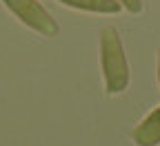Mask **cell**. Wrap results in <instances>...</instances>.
<instances>
[{"instance_id": "obj_1", "label": "cell", "mask_w": 160, "mask_h": 146, "mask_svg": "<svg viewBox=\"0 0 160 146\" xmlns=\"http://www.w3.org/2000/svg\"><path fill=\"white\" fill-rule=\"evenodd\" d=\"M100 69H102L105 91L109 95H118L129 87V60L122 38L113 27H105L100 31Z\"/></svg>"}, {"instance_id": "obj_2", "label": "cell", "mask_w": 160, "mask_h": 146, "mask_svg": "<svg viewBox=\"0 0 160 146\" xmlns=\"http://www.w3.org/2000/svg\"><path fill=\"white\" fill-rule=\"evenodd\" d=\"M2 5L22 22L25 27L38 31L40 35L56 38L60 33V25L56 18L42 7L40 0H2Z\"/></svg>"}, {"instance_id": "obj_3", "label": "cell", "mask_w": 160, "mask_h": 146, "mask_svg": "<svg viewBox=\"0 0 160 146\" xmlns=\"http://www.w3.org/2000/svg\"><path fill=\"white\" fill-rule=\"evenodd\" d=\"M136 146H158L160 144V106L153 109L142 122L133 129Z\"/></svg>"}, {"instance_id": "obj_4", "label": "cell", "mask_w": 160, "mask_h": 146, "mask_svg": "<svg viewBox=\"0 0 160 146\" xmlns=\"http://www.w3.org/2000/svg\"><path fill=\"white\" fill-rule=\"evenodd\" d=\"M60 5L78 11H89V13H118L120 7L116 0H58Z\"/></svg>"}, {"instance_id": "obj_5", "label": "cell", "mask_w": 160, "mask_h": 146, "mask_svg": "<svg viewBox=\"0 0 160 146\" xmlns=\"http://www.w3.org/2000/svg\"><path fill=\"white\" fill-rule=\"evenodd\" d=\"M116 2L122 9H127L129 13H140L142 11V0H116Z\"/></svg>"}, {"instance_id": "obj_6", "label": "cell", "mask_w": 160, "mask_h": 146, "mask_svg": "<svg viewBox=\"0 0 160 146\" xmlns=\"http://www.w3.org/2000/svg\"><path fill=\"white\" fill-rule=\"evenodd\" d=\"M158 87H160V51H158Z\"/></svg>"}]
</instances>
